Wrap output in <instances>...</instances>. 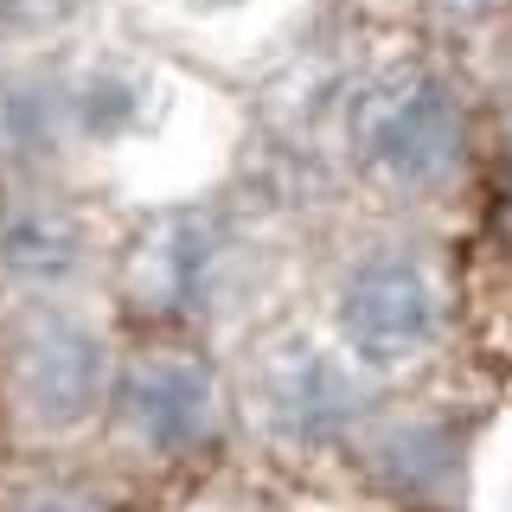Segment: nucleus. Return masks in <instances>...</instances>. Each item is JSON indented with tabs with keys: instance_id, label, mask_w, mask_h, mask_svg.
Returning <instances> with one entry per match:
<instances>
[{
	"instance_id": "f257e3e1",
	"label": "nucleus",
	"mask_w": 512,
	"mask_h": 512,
	"mask_svg": "<svg viewBox=\"0 0 512 512\" xmlns=\"http://www.w3.org/2000/svg\"><path fill=\"white\" fill-rule=\"evenodd\" d=\"M352 135H359V154L372 160L378 180L423 186L455 160L461 116H455V96H448L429 71H391L359 96Z\"/></svg>"
},
{
	"instance_id": "f03ea898",
	"label": "nucleus",
	"mask_w": 512,
	"mask_h": 512,
	"mask_svg": "<svg viewBox=\"0 0 512 512\" xmlns=\"http://www.w3.org/2000/svg\"><path fill=\"white\" fill-rule=\"evenodd\" d=\"M340 333L372 365L410 359L436 333V288L410 256H372L340 288Z\"/></svg>"
},
{
	"instance_id": "7ed1b4c3",
	"label": "nucleus",
	"mask_w": 512,
	"mask_h": 512,
	"mask_svg": "<svg viewBox=\"0 0 512 512\" xmlns=\"http://www.w3.org/2000/svg\"><path fill=\"white\" fill-rule=\"evenodd\" d=\"M103 340H96L90 327H77V320H39V327L26 333L20 346V397L26 410L39 416V423H84L96 410V397H103Z\"/></svg>"
},
{
	"instance_id": "20e7f679",
	"label": "nucleus",
	"mask_w": 512,
	"mask_h": 512,
	"mask_svg": "<svg viewBox=\"0 0 512 512\" xmlns=\"http://www.w3.org/2000/svg\"><path fill=\"white\" fill-rule=\"evenodd\" d=\"M122 423L148 448H192L212 429V372L186 352H148L122 378Z\"/></svg>"
},
{
	"instance_id": "39448f33",
	"label": "nucleus",
	"mask_w": 512,
	"mask_h": 512,
	"mask_svg": "<svg viewBox=\"0 0 512 512\" xmlns=\"http://www.w3.org/2000/svg\"><path fill=\"white\" fill-rule=\"evenodd\" d=\"M352 410H359V391H352V378L340 372L333 359H320V352L295 346L276 359V372H269V416H276L282 436H333V429L352 423Z\"/></svg>"
},
{
	"instance_id": "423d86ee",
	"label": "nucleus",
	"mask_w": 512,
	"mask_h": 512,
	"mask_svg": "<svg viewBox=\"0 0 512 512\" xmlns=\"http://www.w3.org/2000/svg\"><path fill=\"white\" fill-rule=\"evenodd\" d=\"M77 256H84V244H77V231L52 212H20L0 231V263L13 269L20 282H64L77 269Z\"/></svg>"
},
{
	"instance_id": "0eeeda50",
	"label": "nucleus",
	"mask_w": 512,
	"mask_h": 512,
	"mask_svg": "<svg viewBox=\"0 0 512 512\" xmlns=\"http://www.w3.org/2000/svg\"><path fill=\"white\" fill-rule=\"evenodd\" d=\"M13 512H103V500H90L77 487H32L13 500Z\"/></svg>"
},
{
	"instance_id": "6e6552de",
	"label": "nucleus",
	"mask_w": 512,
	"mask_h": 512,
	"mask_svg": "<svg viewBox=\"0 0 512 512\" xmlns=\"http://www.w3.org/2000/svg\"><path fill=\"white\" fill-rule=\"evenodd\" d=\"M77 0H0V20L7 26H58Z\"/></svg>"
},
{
	"instance_id": "1a4fd4ad",
	"label": "nucleus",
	"mask_w": 512,
	"mask_h": 512,
	"mask_svg": "<svg viewBox=\"0 0 512 512\" xmlns=\"http://www.w3.org/2000/svg\"><path fill=\"white\" fill-rule=\"evenodd\" d=\"M442 7H455V13H493V7H506V0H442Z\"/></svg>"
}]
</instances>
